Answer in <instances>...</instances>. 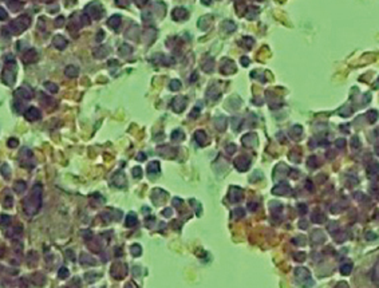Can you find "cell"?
Returning <instances> with one entry per match:
<instances>
[{
	"label": "cell",
	"mask_w": 379,
	"mask_h": 288,
	"mask_svg": "<svg viewBox=\"0 0 379 288\" xmlns=\"http://www.w3.org/2000/svg\"><path fill=\"white\" fill-rule=\"evenodd\" d=\"M15 77H16V66H15V60L7 62L6 67H4V70H3V75H2L3 82L6 83L7 86H11V84L15 82Z\"/></svg>",
	"instance_id": "7a4b0ae2"
},
{
	"label": "cell",
	"mask_w": 379,
	"mask_h": 288,
	"mask_svg": "<svg viewBox=\"0 0 379 288\" xmlns=\"http://www.w3.org/2000/svg\"><path fill=\"white\" fill-rule=\"evenodd\" d=\"M9 173H11V169H9V166L7 164H3V166H2V174L4 176V178H9Z\"/></svg>",
	"instance_id": "2e32d148"
},
{
	"label": "cell",
	"mask_w": 379,
	"mask_h": 288,
	"mask_svg": "<svg viewBox=\"0 0 379 288\" xmlns=\"http://www.w3.org/2000/svg\"><path fill=\"white\" fill-rule=\"evenodd\" d=\"M13 189H15L16 193H23L26 190V182L24 181H18L15 185H13Z\"/></svg>",
	"instance_id": "5bb4252c"
},
{
	"label": "cell",
	"mask_w": 379,
	"mask_h": 288,
	"mask_svg": "<svg viewBox=\"0 0 379 288\" xmlns=\"http://www.w3.org/2000/svg\"><path fill=\"white\" fill-rule=\"evenodd\" d=\"M54 46L58 50H63L64 47L67 46V40H66L64 38H62V36H55L54 38Z\"/></svg>",
	"instance_id": "ba28073f"
},
{
	"label": "cell",
	"mask_w": 379,
	"mask_h": 288,
	"mask_svg": "<svg viewBox=\"0 0 379 288\" xmlns=\"http://www.w3.org/2000/svg\"><path fill=\"white\" fill-rule=\"evenodd\" d=\"M30 26V19L27 16H20L16 20H13L11 24H9V28H11L12 34H20V32Z\"/></svg>",
	"instance_id": "3957f363"
},
{
	"label": "cell",
	"mask_w": 379,
	"mask_h": 288,
	"mask_svg": "<svg viewBox=\"0 0 379 288\" xmlns=\"http://www.w3.org/2000/svg\"><path fill=\"white\" fill-rule=\"evenodd\" d=\"M66 75L70 78H75L78 75V68L75 67V66H68L67 68H66Z\"/></svg>",
	"instance_id": "30bf717a"
},
{
	"label": "cell",
	"mask_w": 379,
	"mask_h": 288,
	"mask_svg": "<svg viewBox=\"0 0 379 288\" xmlns=\"http://www.w3.org/2000/svg\"><path fill=\"white\" fill-rule=\"evenodd\" d=\"M58 276H59V277H62V279H64V277H67V276H68V270H67V268H64V267H63V268H60L59 272H58Z\"/></svg>",
	"instance_id": "ffe728a7"
},
{
	"label": "cell",
	"mask_w": 379,
	"mask_h": 288,
	"mask_svg": "<svg viewBox=\"0 0 379 288\" xmlns=\"http://www.w3.org/2000/svg\"><path fill=\"white\" fill-rule=\"evenodd\" d=\"M119 23H121V18L117 15V16H113L110 20H109V26L115 30V28H118V26H119Z\"/></svg>",
	"instance_id": "4fadbf2b"
},
{
	"label": "cell",
	"mask_w": 379,
	"mask_h": 288,
	"mask_svg": "<svg viewBox=\"0 0 379 288\" xmlns=\"http://www.w3.org/2000/svg\"><path fill=\"white\" fill-rule=\"evenodd\" d=\"M12 204H13V198H12L11 196H7V197L3 200V205H4V208H11Z\"/></svg>",
	"instance_id": "e0dca14e"
},
{
	"label": "cell",
	"mask_w": 379,
	"mask_h": 288,
	"mask_svg": "<svg viewBox=\"0 0 379 288\" xmlns=\"http://www.w3.org/2000/svg\"><path fill=\"white\" fill-rule=\"evenodd\" d=\"M24 118H26V119H28V121H36V119H39V118H40V111H39V109H36V107H30L28 110L24 111Z\"/></svg>",
	"instance_id": "277c9868"
},
{
	"label": "cell",
	"mask_w": 379,
	"mask_h": 288,
	"mask_svg": "<svg viewBox=\"0 0 379 288\" xmlns=\"http://www.w3.org/2000/svg\"><path fill=\"white\" fill-rule=\"evenodd\" d=\"M15 97L16 98H22V99H31V97H32V91L30 90L28 87H20V88H18V90L15 91Z\"/></svg>",
	"instance_id": "8992f818"
},
{
	"label": "cell",
	"mask_w": 379,
	"mask_h": 288,
	"mask_svg": "<svg viewBox=\"0 0 379 288\" xmlns=\"http://www.w3.org/2000/svg\"><path fill=\"white\" fill-rule=\"evenodd\" d=\"M133 176L137 177V178H139V177L142 176V173H141V168H134V169H133Z\"/></svg>",
	"instance_id": "603a6c76"
},
{
	"label": "cell",
	"mask_w": 379,
	"mask_h": 288,
	"mask_svg": "<svg viewBox=\"0 0 379 288\" xmlns=\"http://www.w3.org/2000/svg\"><path fill=\"white\" fill-rule=\"evenodd\" d=\"M39 58V54H38L36 50H28L23 54V62L24 63H32Z\"/></svg>",
	"instance_id": "5b68a950"
},
{
	"label": "cell",
	"mask_w": 379,
	"mask_h": 288,
	"mask_svg": "<svg viewBox=\"0 0 379 288\" xmlns=\"http://www.w3.org/2000/svg\"><path fill=\"white\" fill-rule=\"evenodd\" d=\"M44 87H46L48 91H51V93H56V91H58V86H56V84H54V83H51V82H46V83H44Z\"/></svg>",
	"instance_id": "9a60e30c"
},
{
	"label": "cell",
	"mask_w": 379,
	"mask_h": 288,
	"mask_svg": "<svg viewBox=\"0 0 379 288\" xmlns=\"http://www.w3.org/2000/svg\"><path fill=\"white\" fill-rule=\"evenodd\" d=\"M173 109L176 110L177 113L178 111H182L184 109H185V106H186V99L184 98V97H177L176 99L173 101Z\"/></svg>",
	"instance_id": "52a82bcc"
},
{
	"label": "cell",
	"mask_w": 379,
	"mask_h": 288,
	"mask_svg": "<svg viewBox=\"0 0 379 288\" xmlns=\"http://www.w3.org/2000/svg\"><path fill=\"white\" fill-rule=\"evenodd\" d=\"M138 159H145V154H142V153H141V154L138 155Z\"/></svg>",
	"instance_id": "d4e9b609"
},
{
	"label": "cell",
	"mask_w": 379,
	"mask_h": 288,
	"mask_svg": "<svg viewBox=\"0 0 379 288\" xmlns=\"http://www.w3.org/2000/svg\"><path fill=\"white\" fill-rule=\"evenodd\" d=\"M135 224H137V216L134 213H129L126 216V226L131 228V226H134Z\"/></svg>",
	"instance_id": "9c48e42d"
},
{
	"label": "cell",
	"mask_w": 379,
	"mask_h": 288,
	"mask_svg": "<svg viewBox=\"0 0 379 288\" xmlns=\"http://www.w3.org/2000/svg\"><path fill=\"white\" fill-rule=\"evenodd\" d=\"M148 172H149V173H158V172H159V164H158L157 161L150 162L149 166H148Z\"/></svg>",
	"instance_id": "7c38bea8"
},
{
	"label": "cell",
	"mask_w": 379,
	"mask_h": 288,
	"mask_svg": "<svg viewBox=\"0 0 379 288\" xmlns=\"http://www.w3.org/2000/svg\"><path fill=\"white\" fill-rule=\"evenodd\" d=\"M196 139L200 145H205L206 144V135L204 131H197L196 133Z\"/></svg>",
	"instance_id": "8fae6325"
},
{
	"label": "cell",
	"mask_w": 379,
	"mask_h": 288,
	"mask_svg": "<svg viewBox=\"0 0 379 288\" xmlns=\"http://www.w3.org/2000/svg\"><path fill=\"white\" fill-rule=\"evenodd\" d=\"M130 251H131V253L134 255V256H139V255H141V252H142V249H141V247H139V245L134 244V245H133V247H131V249H130Z\"/></svg>",
	"instance_id": "d6986e66"
},
{
	"label": "cell",
	"mask_w": 379,
	"mask_h": 288,
	"mask_svg": "<svg viewBox=\"0 0 379 288\" xmlns=\"http://www.w3.org/2000/svg\"><path fill=\"white\" fill-rule=\"evenodd\" d=\"M0 223H2V225H3V226H7V225H9V223H11V217H9L8 215H3V216H2V219H0Z\"/></svg>",
	"instance_id": "ac0fdd59"
},
{
	"label": "cell",
	"mask_w": 379,
	"mask_h": 288,
	"mask_svg": "<svg viewBox=\"0 0 379 288\" xmlns=\"http://www.w3.org/2000/svg\"><path fill=\"white\" fill-rule=\"evenodd\" d=\"M4 19H7V12L3 8H0V20H4Z\"/></svg>",
	"instance_id": "cb8c5ba5"
},
{
	"label": "cell",
	"mask_w": 379,
	"mask_h": 288,
	"mask_svg": "<svg viewBox=\"0 0 379 288\" xmlns=\"http://www.w3.org/2000/svg\"><path fill=\"white\" fill-rule=\"evenodd\" d=\"M179 87H181V83H179L178 81H173L172 83H170V88H172V90H178Z\"/></svg>",
	"instance_id": "7402d4cb"
},
{
	"label": "cell",
	"mask_w": 379,
	"mask_h": 288,
	"mask_svg": "<svg viewBox=\"0 0 379 288\" xmlns=\"http://www.w3.org/2000/svg\"><path fill=\"white\" fill-rule=\"evenodd\" d=\"M18 145H19V141L16 138H9L8 139V146H9V148H16Z\"/></svg>",
	"instance_id": "44dd1931"
},
{
	"label": "cell",
	"mask_w": 379,
	"mask_h": 288,
	"mask_svg": "<svg viewBox=\"0 0 379 288\" xmlns=\"http://www.w3.org/2000/svg\"><path fill=\"white\" fill-rule=\"evenodd\" d=\"M42 206V185L36 184L31 193L23 201V209L27 216H35Z\"/></svg>",
	"instance_id": "6da1fadb"
}]
</instances>
